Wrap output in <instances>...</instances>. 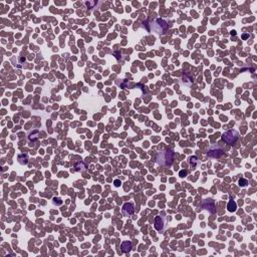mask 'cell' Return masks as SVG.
<instances>
[{"label": "cell", "mask_w": 257, "mask_h": 257, "mask_svg": "<svg viewBox=\"0 0 257 257\" xmlns=\"http://www.w3.org/2000/svg\"><path fill=\"white\" fill-rule=\"evenodd\" d=\"M173 152L166 150V151L160 152L157 156V164L161 166H170L173 162Z\"/></svg>", "instance_id": "cell-1"}, {"label": "cell", "mask_w": 257, "mask_h": 257, "mask_svg": "<svg viewBox=\"0 0 257 257\" xmlns=\"http://www.w3.org/2000/svg\"><path fill=\"white\" fill-rule=\"evenodd\" d=\"M238 137H239V134H238L237 131H234V130H231V131H228L226 133H224L222 135V140L224 141L226 144L228 145H232L237 141Z\"/></svg>", "instance_id": "cell-2"}, {"label": "cell", "mask_w": 257, "mask_h": 257, "mask_svg": "<svg viewBox=\"0 0 257 257\" xmlns=\"http://www.w3.org/2000/svg\"><path fill=\"white\" fill-rule=\"evenodd\" d=\"M165 219L163 217H160V216H157L155 218V228H156L157 231H163L164 228H165Z\"/></svg>", "instance_id": "cell-3"}, {"label": "cell", "mask_w": 257, "mask_h": 257, "mask_svg": "<svg viewBox=\"0 0 257 257\" xmlns=\"http://www.w3.org/2000/svg\"><path fill=\"white\" fill-rule=\"evenodd\" d=\"M221 155H223L222 149L219 147H211L208 151V157H212V158H219Z\"/></svg>", "instance_id": "cell-4"}, {"label": "cell", "mask_w": 257, "mask_h": 257, "mask_svg": "<svg viewBox=\"0 0 257 257\" xmlns=\"http://www.w3.org/2000/svg\"><path fill=\"white\" fill-rule=\"evenodd\" d=\"M134 211H135L134 210V205L132 203H126L124 206H123L122 212L126 217H130V216L133 215Z\"/></svg>", "instance_id": "cell-5"}, {"label": "cell", "mask_w": 257, "mask_h": 257, "mask_svg": "<svg viewBox=\"0 0 257 257\" xmlns=\"http://www.w3.org/2000/svg\"><path fill=\"white\" fill-rule=\"evenodd\" d=\"M132 247H133V244H132L131 241H124L120 245V249L124 253H128L132 250Z\"/></svg>", "instance_id": "cell-6"}, {"label": "cell", "mask_w": 257, "mask_h": 257, "mask_svg": "<svg viewBox=\"0 0 257 257\" xmlns=\"http://www.w3.org/2000/svg\"><path fill=\"white\" fill-rule=\"evenodd\" d=\"M38 137H39V131H37V130H34V131L30 132V134L28 135V141H29V143L35 142V141L38 139Z\"/></svg>", "instance_id": "cell-7"}, {"label": "cell", "mask_w": 257, "mask_h": 257, "mask_svg": "<svg viewBox=\"0 0 257 257\" xmlns=\"http://www.w3.org/2000/svg\"><path fill=\"white\" fill-rule=\"evenodd\" d=\"M199 165H200V162H199V160H198V158L197 157H191L190 158V168L192 170H195V169H197L198 167H199Z\"/></svg>", "instance_id": "cell-8"}, {"label": "cell", "mask_w": 257, "mask_h": 257, "mask_svg": "<svg viewBox=\"0 0 257 257\" xmlns=\"http://www.w3.org/2000/svg\"><path fill=\"white\" fill-rule=\"evenodd\" d=\"M227 209H228L230 212H234V211H236V209H237V204H236V202L233 201V200L229 201L228 205H227Z\"/></svg>", "instance_id": "cell-9"}, {"label": "cell", "mask_w": 257, "mask_h": 257, "mask_svg": "<svg viewBox=\"0 0 257 257\" xmlns=\"http://www.w3.org/2000/svg\"><path fill=\"white\" fill-rule=\"evenodd\" d=\"M74 169H76V172H79V171H83V170L85 169V163L83 162H77L76 165H74Z\"/></svg>", "instance_id": "cell-10"}, {"label": "cell", "mask_w": 257, "mask_h": 257, "mask_svg": "<svg viewBox=\"0 0 257 257\" xmlns=\"http://www.w3.org/2000/svg\"><path fill=\"white\" fill-rule=\"evenodd\" d=\"M239 185H240V186H242V187H245V186L248 185V181H247L246 179L241 178L240 180H239Z\"/></svg>", "instance_id": "cell-11"}, {"label": "cell", "mask_w": 257, "mask_h": 257, "mask_svg": "<svg viewBox=\"0 0 257 257\" xmlns=\"http://www.w3.org/2000/svg\"><path fill=\"white\" fill-rule=\"evenodd\" d=\"M179 176L182 177V178H183V177H185V176H187V171H185V170H182V171H180V173H179Z\"/></svg>", "instance_id": "cell-12"}, {"label": "cell", "mask_w": 257, "mask_h": 257, "mask_svg": "<svg viewBox=\"0 0 257 257\" xmlns=\"http://www.w3.org/2000/svg\"><path fill=\"white\" fill-rule=\"evenodd\" d=\"M115 185L117 186V187H119V186L120 185V180H116L115 181Z\"/></svg>", "instance_id": "cell-13"}]
</instances>
